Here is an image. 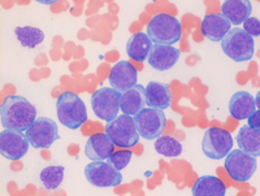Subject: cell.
<instances>
[{
	"label": "cell",
	"mask_w": 260,
	"mask_h": 196,
	"mask_svg": "<svg viewBox=\"0 0 260 196\" xmlns=\"http://www.w3.org/2000/svg\"><path fill=\"white\" fill-rule=\"evenodd\" d=\"M222 16L231 25L238 26L251 17L252 6L248 0H225L221 4Z\"/></svg>",
	"instance_id": "cell-18"
},
{
	"label": "cell",
	"mask_w": 260,
	"mask_h": 196,
	"mask_svg": "<svg viewBox=\"0 0 260 196\" xmlns=\"http://www.w3.org/2000/svg\"><path fill=\"white\" fill-rule=\"evenodd\" d=\"M146 91V104L148 108H155V109H167L171 105V90L166 84H160L156 81L148 82L147 87H145Z\"/></svg>",
	"instance_id": "cell-19"
},
{
	"label": "cell",
	"mask_w": 260,
	"mask_h": 196,
	"mask_svg": "<svg viewBox=\"0 0 260 196\" xmlns=\"http://www.w3.org/2000/svg\"><path fill=\"white\" fill-rule=\"evenodd\" d=\"M180 59V50L172 46L164 45H152L150 54H148L147 61L151 68L160 71L169 70L177 64Z\"/></svg>",
	"instance_id": "cell-14"
},
{
	"label": "cell",
	"mask_w": 260,
	"mask_h": 196,
	"mask_svg": "<svg viewBox=\"0 0 260 196\" xmlns=\"http://www.w3.org/2000/svg\"><path fill=\"white\" fill-rule=\"evenodd\" d=\"M233 149V138L231 133L220 128H210L204 133L202 151L212 160H221Z\"/></svg>",
	"instance_id": "cell-7"
},
{
	"label": "cell",
	"mask_w": 260,
	"mask_h": 196,
	"mask_svg": "<svg viewBox=\"0 0 260 196\" xmlns=\"http://www.w3.org/2000/svg\"><path fill=\"white\" fill-rule=\"evenodd\" d=\"M137 80H138V71L126 60L118 61L111 69L110 85L120 94L136 86Z\"/></svg>",
	"instance_id": "cell-13"
},
{
	"label": "cell",
	"mask_w": 260,
	"mask_h": 196,
	"mask_svg": "<svg viewBox=\"0 0 260 196\" xmlns=\"http://www.w3.org/2000/svg\"><path fill=\"white\" fill-rule=\"evenodd\" d=\"M30 143L22 131L6 129L0 133V153L7 160H20L29 151Z\"/></svg>",
	"instance_id": "cell-12"
},
{
	"label": "cell",
	"mask_w": 260,
	"mask_h": 196,
	"mask_svg": "<svg viewBox=\"0 0 260 196\" xmlns=\"http://www.w3.org/2000/svg\"><path fill=\"white\" fill-rule=\"evenodd\" d=\"M152 42L145 33H136L130 36L126 43V54L130 59L136 60L138 63H143L147 60L150 54Z\"/></svg>",
	"instance_id": "cell-22"
},
{
	"label": "cell",
	"mask_w": 260,
	"mask_h": 196,
	"mask_svg": "<svg viewBox=\"0 0 260 196\" xmlns=\"http://www.w3.org/2000/svg\"><path fill=\"white\" fill-rule=\"evenodd\" d=\"M86 179L95 187H116L122 182V174L108 161H92L85 168Z\"/></svg>",
	"instance_id": "cell-11"
},
{
	"label": "cell",
	"mask_w": 260,
	"mask_h": 196,
	"mask_svg": "<svg viewBox=\"0 0 260 196\" xmlns=\"http://www.w3.org/2000/svg\"><path fill=\"white\" fill-rule=\"evenodd\" d=\"M225 158V169L234 181L247 182L256 172V158L241 149H232Z\"/></svg>",
	"instance_id": "cell-8"
},
{
	"label": "cell",
	"mask_w": 260,
	"mask_h": 196,
	"mask_svg": "<svg viewBox=\"0 0 260 196\" xmlns=\"http://www.w3.org/2000/svg\"><path fill=\"white\" fill-rule=\"evenodd\" d=\"M243 31L246 34L254 38V36L260 35V21L257 17H248L245 22H243Z\"/></svg>",
	"instance_id": "cell-28"
},
{
	"label": "cell",
	"mask_w": 260,
	"mask_h": 196,
	"mask_svg": "<svg viewBox=\"0 0 260 196\" xmlns=\"http://www.w3.org/2000/svg\"><path fill=\"white\" fill-rule=\"evenodd\" d=\"M255 109L256 107L254 103V96L247 91L236 92L229 101V113L238 121L247 120Z\"/></svg>",
	"instance_id": "cell-20"
},
{
	"label": "cell",
	"mask_w": 260,
	"mask_h": 196,
	"mask_svg": "<svg viewBox=\"0 0 260 196\" xmlns=\"http://www.w3.org/2000/svg\"><path fill=\"white\" fill-rule=\"evenodd\" d=\"M137 130L139 137L148 140H154L161 135L166 130L167 117L164 110L155 109V108H143L139 113L134 116Z\"/></svg>",
	"instance_id": "cell-6"
},
{
	"label": "cell",
	"mask_w": 260,
	"mask_h": 196,
	"mask_svg": "<svg viewBox=\"0 0 260 196\" xmlns=\"http://www.w3.org/2000/svg\"><path fill=\"white\" fill-rule=\"evenodd\" d=\"M56 113L60 124L71 130H77L87 121V110L82 99L74 94L67 91L57 98Z\"/></svg>",
	"instance_id": "cell-2"
},
{
	"label": "cell",
	"mask_w": 260,
	"mask_h": 196,
	"mask_svg": "<svg viewBox=\"0 0 260 196\" xmlns=\"http://www.w3.org/2000/svg\"><path fill=\"white\" fill-rule=\"evenodd\" d=\"M155 149L157 153L166 158H178L182 153V144L169 135H166V137L160 135L155 142Z\"/></svg>",
	"instance_id": "cell-25"
},
{
	"label": "cell",
	"mask_w": 260,
	"mask_h": 196,
	"mask_svg": "<svg viewBox=\"0 0 260 196\" xmlns=\"http://www.w3.org/2000/svg\"><path fill=\"white\" fill-rule=\"evenodd\" d=\"M237 143L241 151L259 158L260 154V129H251L247 125L242 126L237 134Z\"/></svg>",
	"instance_id": "cell-23"
},
{
	"label": "cell",
	"mask_w": 260,
	"mask_h": 196,
	"mask_svg": "<svg viewBox=\"0 0 260 196\" xmlns=\"http://www.w3.org/2000/svg\"><path fill=\"white\" fill-rule=\"evenodd\" d=\"M147 35L154 45L173 46L180 42L181 24L173 16L159 13L148 22Z\"/></svg>",
	"instance_id": "cell-3"
},
{
	"label": "cell",
	"mask_w": 260,
	"mask_h": 196,
	"mask_svg": "<svg viewBox=\"0 0 260 196\" xmlns=\"http://www.w3.org/2000/svg\"><path fill=\"white\" fill-rule=\"evenodd\" d=\"M115 151V144L107 134H94L87 139L85 147L86 156L91 161H104Z\"/></svg>",
	"instance_id": "cell-15"
},
{
	"label": "cell",
	"mask_w": 260,
	"mask_h": 196,
	"mask_svg": "<svg viewBox=\"0 0 260 196\" xmlns=\"http://www.w3.org/2000/svg\"><path fill=\"white\" fill-rule=\"evenodd\" d=\"M64 179V167L51 165L41 172V181L47 190H56Z\"/></svg>",
	"instance_id": "cell-26"
},
{
	"label": "cell",
	"mask_w": 260,
	"mask_h": 196,
	"mask_svg": "<svg viewBox=\"0 0 260 196\" xmlns=\"http://www.w3.org/2000/svg\"><path fill=\"white\" fill-rule=\"evenodd\" d=\"M15 34L22 47L36 48L45 41V33L38 27L18 26L15 29Z\"/></svg>",
	"instance_id": "cell-24"
},
{
	"label": "cell",
	"mask_w": 260,
	"mask_h": 196,
	"mask_svg": "<svg viewBox=\"0 0 260 196\" xmlns=\"http://www.w3.org/2000/svg\"><path fill=\"white\" fill-rule=\"evenodd\" d=\"M91 107L98 119L111 122L120 110V92L110 87L96 90L91 96Z\"/></svg>",
	"instance_id": "cell-10"
},
{
	"label": "cell",
	"mask_w": 260,
	"mask_h": 196,
	"mask_svg": "<svg viewBox=\"0 0 260 196\" xmlns=\"http://www.w3.org/2000/svg\"><path fill=\"white\" fill-rule=\"evenodd\" d=\"M191 192L194 196H225L226 187L224 182L215 175H203L197 179Z\"/></svg>",
	"instance_id": "cell-21"
},
{
	"label": "cell",
	"mask_w": 260,
	"mask_h": 196,
	"mask_svg": "<svg viewBox=\"0 0 260 196\" xmlns=\"http://www.w3.org/2000/svg\"><path fill=\"white\" fill-rule=\"evenodd\" d=\"M146 91L142 85H136L127 91L120 94V110L124 114L134 117L145 108Z\"/></svg>",
	"instance_id": "cell-17"
},
{
	"label": "cell",
	"mask_w": 260,
	"mask_h": 196,
	"mask_svg": "<svg viewBox=\"0 0 260 196\" xmlns=\"http://www.w3.org/2000/svg\"><path fill=\"white\" fill-rule=\"evenodd\" d=\"M30 146L37 149H47L60 138L56 122L47 117H39L26 130Z\"/></svg>",
	"instance_id": "cell-9"
},
{
	"label": "cell",
	"mask_w": 260,
	"mask_h": 196,
	"mask_svg": "<svg viewBox=\"0 0 260 196\" xmlns=\"http://www.w3.org/2000/svg\"><path fill=\"white\" fill-rule=\"evenodd\" d=\"M254 103H255V107H256V109H259V105H260V94L259 92L256 94V98L254 99Z\"/></svg>",
	"instance_id": "cell-30"
},
{
	"label": "cell",
	"mask_w": 260,
	"mask_h": 196,
	"mask_svg": "<svg viewBox=\"0 0 260 196\" xmlns=\"http://www.w3.org/2000/svg\"><path fill=\"white\" fill-rule=\"evenodd\" d=\"M0 120L4 129L26 131L37 120V109L24 96L9 95L0 108Z\"/></svg>",
	"instance_id": "cell-1"
},
{
	"label": "cell",
	"mask_w": 260,
	"mask_h": 196,
	"mask_svg": "<svg viewBox=\"0 0 260 196\" xmlns=\"http://www.w3.org/2000/svg\"><path fill=\"white\" fill-rule=\"evenodd\" d=\"M57 0H39V3L42 4H55Z\"/></svg>",
	"instance_id": "cell-31"
},
{
	"label": "cell",
	"mask_w": 260,
	"mask_h": 196,
	"mask_svg": "<svg viewBox=\"0 0 260 196\" xmlns=\"http://www.w3.org/2000/svg\"><path fill=\"white\" fill-rule=\"evenodd\" d=\"M221 50L229 59L237 63H245L254 57V38L246 34L241 27H234L222 38Z\"/></svg>",
	"instance_id": "cell-4"
},
{
	"label": "cell",
	"mask_w": 260,
	"mask_h": 196,
	"mask_svg": "<svg viewBox=\"0 0 260 196\" xmlns=\"http://www.w3.org/2000/svg\"><path fill=\"white\" fill-rule=\"evenodd\" d=\"M132 158H133V151L124 149V151L113 152L110 156V159H108V163L112 164L116 170L121 172L122 169H125L129 165Z\"/></svg>",
	"instance_id": "cell-27"
},
{
	"label": "cell",
	"mask_w": 260,
	"mask_h": 196,
	"mask_svg": "<svg viewBox=\"0 0 260 196\" xmlns=\"http://www.w3.org/2000/svg\"><path fill=\"white\" fill-rule=\"evenodd\" d=\"M106 134L115 146L121 148H132L139 142V133L137 130L134 117L121 114L106 125Z\"/></svg>",
	"instance_id": "cell-5"
},
{
	"label": "cell",
	"mask_w": 260,
	"mask_h": 196,
	"mask_svg": "<svg viewBox=\"0 0 260 196\" xmlns=\"http://www.w3.org/2000/svg\"><path fill=\"white\" fill-rule=\"evenodd\" d=\"M248 128L251 129H260V110L255 109L251 116L248 117Z\"/></svg>",
	"instance_id": "cell-29"
},
{
	"label": "cell",
	"mask_w": 260,
	"mask_h": 196,
	"mask_svg": "<svg viewBox=\"0 0 260 196\" xmlns=\"http://www.w3.org/2000/svg\"><path fill=\"white\" fill-rule=\"evenodd\" d=\"M231 22L222 16V13H211L202 21V33L212 42H221L231 30Z\"/></svg>",
	"instance_id": "cell-16"
}]
</instances>
